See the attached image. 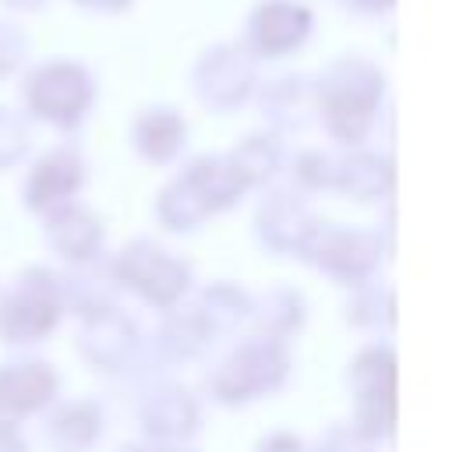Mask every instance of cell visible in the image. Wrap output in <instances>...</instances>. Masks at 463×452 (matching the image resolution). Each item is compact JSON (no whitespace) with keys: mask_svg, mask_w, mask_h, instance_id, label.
Wrapping results in <instances>:
<instances>
[{"mask_svg":"<svg viewBox=\"0 0 463 452\" xmlns=\"http://www.w3.org/2000/svg\"><path fill=\"white\" fill-rule=\"evenodd\" d=\"M379 96H383V75L375 64L361 57H340L336 64L326 68V75L318 81V103L329 117L333 131H340L344 138L364 131Z\"/></svg>","mask_w":463,"mask_h":452,"instance_id":"6da1fadb","label":"cell"},{"mask_svg":"<svg viewBox=\"0 0 463 452\" xmlns=\"http://www.w3.org/2000/svg\"><path fill=\"white\" fill-rule=\"evenodd\" d=\"M315 33V11L305 0H259L244 18V50L255 61L298 53Z\"/></svg>","mask_w":463,"mask_h":452,"instance_id":"7a4b0ae2","label":"cell"},{"mask_svg":"<svg viewBox=\"0 0 463 452\" xmlns=\"http://www.w3.org/2000/svg\"><path fill=\"white\" fill-rule=\"evenodd\" d=\"M22 96L39 117L57 124H75L92 107L96 81L89 75V68H81L78 61H46L25 75Z\"/></svg>","mask_w":463,"mask_h":452,"instance_id":"3957f363","label":"cell"},{"mask_svg":"<svg viewBox=\"0 0 463 452\" xmlns=\"http://www.w3.org/2000/svg\"><path fill=\"white\" fill-rule=\"evenodd\" d=\"M194 89L216 110L241 107L255 89V57L244 50V42L209 46L194 64Z\"/></svg>","mask_w":463,"mask_h":452,"instance_id":"277c9868","label":"cell"},{"mask_svg":"<svg viewBox=\"0 0 463 452\" xmlns=\"http://www.w3.org/2000/svg\"><path fill=\"white\" fill-rule=\"evenodd\" d=\"M138 138L142 146L153 152H174L184 138L181 117L174 110H146L138 120Z\"/></svg>","mask_w":463,"mask_h":452,"instance_id":"5b68a950","label":"cell"},{"mask_svg":"<svg viewBox=\"0 0 463 452\" xmlns=\"http://www.w3.org/2000/svg\"><path fill=\"white\" fill-rule=\"evenodd\" d=\"M29 57V33L14 18H0V78L18 71Z\"/></svg>","mask_w":463,"mask_h":452,"instance_id":"8992f818","label":"cell"},{"mask_svg":"<svg viewBox=\"0 0 463 452\" xmlns=\"http://www.w3.org/2000/svg\"><path fill=\"white\" fill-rule=\"evenodd\" d=\"M71 4L81 7V11H89V14H107V18L124 14V11L135 7V0H71Z\"/></svg>","mask_w":463,"mask_h":452,"instance_id":"52a82bcc","label":"cell"},{"mask_svg":"<svg viewBox=\"0 0 463 452\" xmlns=\"http://www.w3.org/2000/svg\"><path fill=\"white\" fill-rule=\"evenodd\" d=\"M347 11L354 14H368V18H379V14H389L396 7V0H340Z\"/></svg>","mask_w":463,"mask_h":452,"instance_id":"ba28073f","label":"cell"},{"mask_svg":"<svg viewBox=\"0 0 463 452\" xmlns=\"http://www.w3.org/2000/svg\"><path fill=\"white\" fill-rule=\"evenodd\" d=\"M46 4H50V0H0V7L11 11V14H36Z\"/></svg>","mask_w":463,"mask_h":452,"instance_id":"9c48e42d","label":"cell"}]
</instances>
